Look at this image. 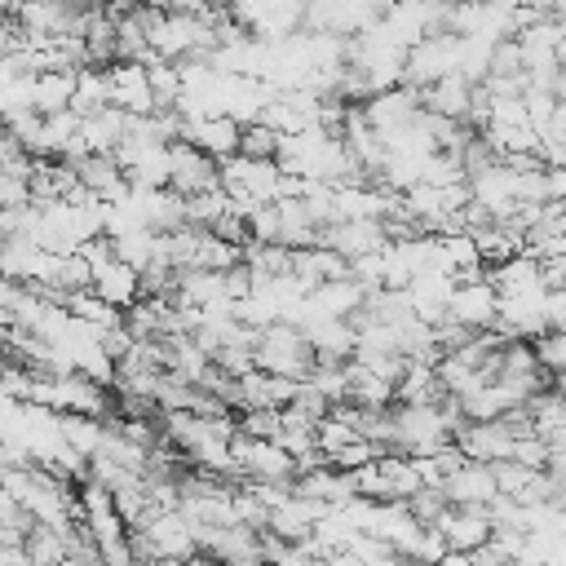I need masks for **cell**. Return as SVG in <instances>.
<instances>
[{
    "label": "cell",
    "mask_w": 566,
    "mask_h": 566,
    "mask_svg": "<svg viewBox=\"0 0 566 566\" xmlns=\"http://www.w3.org/2000/svg\"><path fill=\"white\" fill-rule=\"evenodd\" d=\"M252 358H256L261 371H279V376H296V380H305L314 371V363H318V354L305 340V332L296 323H283V318L261 327V340H256Z\"/></svg>",
    "instance_id": "obj_1"
},
{
    "label": "cell",
    "mask_w": 566,
    "mask_h": 566,
    "mask_svg": "<svg viewBox=\"0 0 566 566\" xmlns=\"http://www.w3.org/2000/svg\"><path fill=\"white\" fill-rule=\"evenodd\" d=\"M279 159H252V155H230L221 159V190L248 212L256 203H270L279 199Z\"/></svg>",
    "instance_id": "obj_2"
},
{
    "label": "cell",
    "mask_w": 566,
    "mask_h": 566,
    "mask_svg": "<svg viewBox=\"0 0 566 566\" xmlns=\"http://www.w3.org/2000/svg\"><path fill=\"white\" fill-rule=\"evenodd\" d=\"M168 155H172V181H168V186L181 190L186 199L221 186V159H212V155L199 150L195 142L177 137V142H168Z\"/></svg>",
    "instance_id": "obj_3"
},
{
    "label": "cell",
    "mask_w": 566,
    "mask_h": 566,
    "mask_svg": "<svg viewBox=\"0 0 566 566\" xmlns=\"http://www.w3.org/2000/svg\"><path fill=\"white\" fill-rule=\"evenodd\" d=\"M433 526L442 531L447 553H464V557H469V553H478V548L495 535L491 509H482V504H451Z\"/></svg>",
    "instance_id": "obj_4"
},
{
    "label": "cell",
    "mask_w": 566,
    "mask_h": 566,
    "mask_svg": "<svg viewBox=\"0 0 566 566\" xmlns=\"http://www.w3.org/2000/svg\"><path fill=\"white\" fill-rule=\"evenodd\" d=\"M318 243L336 248L340 256H363V252H380L389 243V230L380 217H345V221H332L318 230Z\"/></svg>",
    "instance_id": "obj_5"
},
{
    "label": "cell",
    "mask_w": 566,
    "mask_h": 566,
    "mask_svg": "<svg viewBox=\"0 0 566 566\" xmlns=\"http://www.w3.org/2000/svg\"><path fill=\"white\" fill-rule=\"evenodd\" d=\"M495 310H500V296H495V283L486 274L478 279H460L451 301H447V318L464 323V327H495Z\"/></svg>",
    "instance_id": "obj_6"
},
{
    "label": "cell",
    "mask_w": 566,
    "mask_h": 566,
    "mask_svg": "<svg viewBox=\"0 0 566 566\" xmlns=\"http://www.w3.org/2000/svg\"><path fill=\"white\" fill-rule=\"evenodd\" d=\"M106 71H111V102H115V106H124V111H133V115H150V111H159L146 62L115 57Z\"/></svg>",
    "instance_id": "obj_7"
},
{
    "label": "cell",
    "mask_w": 566,
    "mask_h": 566,
    "mask_svg": "<svg viewBox=\"0 0 566 566\" xmlns=\"http://www.w3.org/2000/svg\"><path fill=\"white\" fill-rule=\"evenodd\" d=\"M181 137L195 142L199 150H208L212 159H230V155H239L243 124L234 115H199V119H186Z\"/></svg>",
    "instance_id": "obj_8"
},
{
    "label": "cell",
    "mask_w": 566,
    "mask_h": 566,
    "mask_svg": "<svg viewBox=\"0 0 566 566\" xmlns=\"http://www.w3.org/2000/svg\"><path fill=\"white\" fill-rule=\"evenodd\" d=\"M442 491H447L451 504H482V509H491V504L500 500L491 460H464V464L442 482Z\"/></svg>",
    "instance_id": "obj_9"
},
{
    "label": "cell",
    "mask_w": 566,
    "mask_h": 566,
    "mask_svg": "<svg viewBox=\"0 0 566 566\" xmlns=\"http://www.w3.org/2000/svg\"><path fill=\"white\" fill-rule=\"evenodd\" d=\"M473 93H478V84L464 71H447V75H438L433 84L420 88L424 106L438 111V115H451V119H464L473 111Z\"/></svg>",
    "instance_id": "obj_10"
},
{
    "label": "cell",
    "mask_w": 566,
    "mask_h": 566,
    "mask_svg": "<svg viewBox=\"0 0 566 566\" xmlns=\"http://www.w3.org/2000/svg\"><path fill=\"white\" fill-rule=\"evenodd\" d=\"M93 292H97V296H106L111 305L128 310L133 301H142V270L115 256V261H106V265H97V270H93Z\"/></svg>",
    "instance_id": "obj_11"
},
{
    "label": "cell",
    "mask_w": 566,
    "mask_h": 566,
    "mask_svg": "<svg viewBox=\"0 0 566 566\" xmlns=\"http://www.w3.org/2000/svg\"><path fill=\"white\" fill-rule=\"evenodd\" d=\"M75 71L80 66L35 71V111L40 115H53V111H66L71 106V97H75Z\"/></svg>",
    "instance_id": "obj_12"
},
{
    "label": "cell",
    "mask_w": 566,
    "mask_h": 566,
    "mask_svg": "<svg viewBox=\"0 0 566 566\" xmlns=\"http://www.w3.org/2000/svg\"><path fill=\"white\" fill-rule=\"evenodd\" d=\"M279 128H270L265 119H252L243 124V137H239V155H252V159H274L279 155Z\"/></svg>",
    "instance_id": "obj_13"
},
{
    "label": "cell",
    "mask_w": 566,
    "mask_h": 566,
    "mask_svg": "<svg viewBox=\"0 0 566 566\" xmlns=\"http://www.w3.org/2000/svg\"><path fill=\"white\" fill-rule=\"evenodd\" d=\"M402 504H407V509H411V517H416V522H424V526H433V522L451 509V500H447V491H442V486H420V491H411Z\"/></svg>",
    "instance_id": "obj_14"
}]
</instances>
